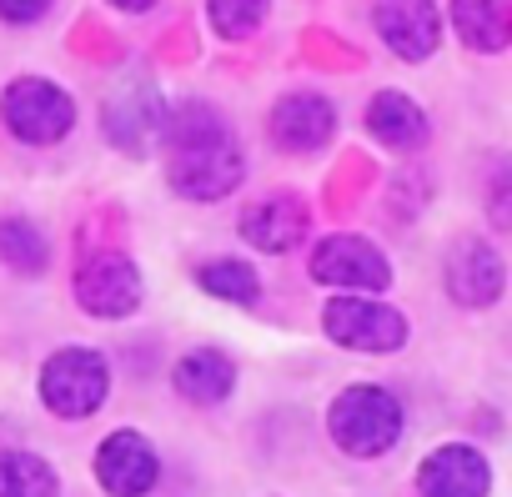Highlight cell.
Returning <instances> with one entry per match:
<instances>
[{"label":"cell","instance_id":"cell-1","mask_svg":"<svg viewBox=\"0 0 512 497\" xmlns=\"http://www.w3.org/2000/svg\"><path fill=\"white\" fill-rule=\"evenodd\" d=\"M161 146H166V176L186 201H221L246 176L241 146L211 101H181L161 126Z\"/></svg>","mask_w":512,"mask_h":497},{"label":"cell","instance_id":"cell-3","mask_svg":"<svg viewBox=\"0 0 512 497\" xmlns=\"http://www.w3.org/2000/svg\"><path fill=\"white\" fill-rule=\"evenodd\" d=\"M111 392V367L96 347H61L46 367H41V402L66 417V422H86L101 412Z\"/></svg>","mask_w":512,"mask_h":497},{"label":"cell","instance_id":"cell-11","mask_svg":"<svg viewBox=\"0 0 512 497\" xmlns=\"http://www.w3.org/2000/svg\"><path fill=\"white\" fill-rule=\"evenodd\" d=\"M442 272H447V297L457 307H492L507 287V267L487 241H457Z\"/></svg>","mask_w":512,"mask_h":497},{"label":"cell","instance_id":"cell-9","mask_svg":"<svg viewBox=\"0 0 512 497\" xmlns=\"http://www.w3.org/2000/svg\"><path fill=\"white\" fill-rule=\"evenodd\" d=\"M372 26L402 61H427L442 41V16L432 0H377Z\"/></svg>","mask_w":512,"mask_h":497},{"label":"cell","instance_id":"cell-2","mask_svg":"<svg viewBox=\"0 0 512 497\" xmlns=\"http://www.w3.org/2000/svg\"><path fill=\"white\" fill-rule=\"evenodd\" d=\"M327 432L347 457H382L402 437V402L377 382H357V387L337 392V402L327 412Z\"/></svg>","mask_w":512,"mask_h":497},{"label":"cell","instance_id":"cell-20","mask_svg":"<svg viewBox=\"0 0 512 497\" xmlns=\"http://www.w3.org/2000/svg\"><path fill=\"white\" fill-rule=\"evenodd\" d=\"M0 262L16 267L21 277L46 272V262H51V252H46V231L31 226V221H0Z\"/></svg>","mask_w":512,"mask_h":497},{"label":"cell","instance_id":"cell-15","mask_svg":"<svg viewBox=\"0 0 512 497\" xmlns=\"http://www.w3.org/2000/svg\"><path fill=\"white\" fill-rule=\"evenodd\" d=\"M171 382H176V392H181L186 402H196V407H221V402L231 397V387H236V362H231L226 352H216V347H196V352H186V357L171 367Z\"/></svg>","mask_w":512,"mask_h":497},{"label":"cell","instance_id":"cell-6","mask_svg":"<svg viewBox=\"0 0 512 497\" xmlns=\"http://www.w3.org/2000/svg\"><path fill=\"white\" fill-rule=\"evenodd\" d=\"M307 272H312V282L342 287V292H357V297H372V292L392 287V262L377 252L367 236H327V241H317Z\"/></svg>","mask_w":512,"mask_h":497},{"label":"cell","instance_id":"cell-4","mask_svg":"<svg viewBox=\"0 0 512 497\" xmlns=\"http://www.w3.org/2000/svg\"><path fill=\"white\" fill-rule=\"evenodd\" d=\"M0 121L26 146H56L76 126V101L46 76H21L0 96Z\"/></svg>","mask_w":512,"mask_h":497},{"label":"cell","instance_id":"cell-16","mask_svg":"<svg viewBox=\"0 0 512 497\" xmlns=\"http://www.w3.org/2000/svg\"><path fill=\"white\" fill-rule=\"evenodd\" d=\"M367 131L382 141V146H392V151H417V146H427V111L412 101V96H402V91H382V96H372V106H367Z\"/></svg>","mask_w":512,"mask_h":497},{"label":"cell","instance_id":"cell-18","mask_svg":"<svg viewBox=\"0 0 512 497\" xmlns=\"http://www.w3.org/2000/svg\"><path fill=\"white\" fill-rule=\"evenodd\" d=\"M0 497H61L56 467L36 452H0Z\"/></svg>","mask_w":512,"mask_h":497},{"label":"cell","instance_id":"cell-14","mask_svg":"<svg viewBox=\"0 0 512 497\" xmlns=\"http://www.w3.org/2000/svg\"><path fill=\"white\" fill-rule=\"evenodd\" d=\"M161 126H166V106H161V96L146 91V86H136V91L106 101V136H111L121 151H131V156L151 151V146L161 141Z\"/></svg>","mask_w":512,"mask_h":497},{"label":"cell","instance_id":"cell-22","mask_svg":"<svg viewBox=\"0 0 512 497\" xmlns=\"http://www.w3.org/2000/svg\"><path fill=\"white\" fill-rule=\"evenodd\" d=\"M487 216H492L502 231H512V161L487 181Z\"/></svg>","mask_w":512,"mask_h":497},{"label":"cell","instance_id":"cell-23","mask_svg":"<svg viewBox=\"0 0 512 497\" xmlns=\"http://www.w3.org/2000/svg\"><path fill=\"white\" fill-rule=\"evenodd\" d=\"M51 11V0H0V21L6 26H36Z\"/></svg>","mask_w":512,"mask_h":497},{"label":"cell","instance_id":"cell-21","mask_svg":"<svg viewBox=\"0 0 512 497\" xmlns=\"http://www.w3.org/2000/svg\"><path fill=\"white\" fill-rule=\"evenodd\" d=\"M206 11H211V26L221 41H246L267 21V0H211Z\"/></svg>","mask_w":512,"mask_h":497},{"label":"cell","instance_id":"cell-7","mask_svg":"<svg viewBox=\"0 0 512 497\" xmlns=\"http://www.w3.org/2000/svg\"><path fill=\"white\" fill-rule=\"evenodd\" d=\"M96 482L111 492V497H146L161 477V462H156V447L136 432V427H116L101 447H96Z\"/></svg>","mask_w":512,"mask_h":497},{"label":"cell","instance_id":"cell-13","mask_svg":"<svg viewBox=\"0 0 512 497\" xmlns=\"http://www.w3.org/2000/svg\"><path fill=\"white\" fill-rule=\"evenodd\" d=\"M307 226H312V216H307L302 196H292V191L256 201V206L241 216V236L256 246V252H272V257L302 246V241H307Z\"/></svg>","mask_w":512,"mask_h":497},{"label":"cell","instance_id":"cell-24","mask_svg":"<svg viewBox=\"0 0 512 497\" xmlns=\"http://www.w3.org/2000/svg\"><path fill=\"white\" fill-rule=\"evenodd\" d=\"M111 6H121V11H151L156 0H111Z\"/></svg>","mask_w":512,"mask_h":497},{"label":"cell","instance_id":"cell-19","mask_svg":"<svg viewBox=\"0 0 512 497\" xmlns=\"http://www.w3.org/2000/svg\"><path fill=\"white\" fill-rule=\"evenodd\" d=\"M196 287L216 302H231V307H256V297H262V277H256L246 262L236 257H221V262H206L196 272Z\"/></svg>","mask_w":512,"mask_h":497},{"label":"cell","instance_id":"cell-12","mask_svg":"<svg viewBox=\"0 0 512 497\" xmlns=\"http://www.w3.org/2000/svg\"><path fill=\"white\" fill-rule=\"evenodd\" d=\"M337 131V106L317 91H292L272 106V141L282 151H322Z\"/></svg>","mask_w":512,"mask_h":497},{"label":"cell","instance_id":"cell-8","mask_svg":"<svg viewBox=\"0 0 512 497\" xmlns=\"http://www.w3.org/2000/svg\"><path fill=\"white\" fill-rule=\"evenodd\" d=\"M76 302H81L91 317H106V322L131 317V312L141 307V272H136L126 257H116V252L91 257V262L76 272Z\"/></svg>","mask_w":512,"mask_h":497},{"label":"cell","instance_id":"cell-5","mask_svg":"<svg viewBox=\"0 0 512 497\" xmlns=\"http://www.w3.org/2000/svg\"><path fill=\"white\" fill-rule=\"evenodd\" d=\"M322 327L337 347H352V352H397L407 342V317L397 307H382L357 292L332 297L322 307Z\"/></svg>","mask_w":512,"mask_h":497},{"label":"cell","instance_id":"cell-10","mask_svg":"<svg viewBox=\"0 0 512 497\" xmlns=\"http://www.w3.org/2000/svg\"><path fill=\"white\" fill-rule=\"evenodd\" d=\"M417 487H422V497H487L492 467H487V457L477 447L447 442V447H437V452L422 457Z\"/></svg>","mask_w":512,"mask_h":497},{"label":"cell","instance_id":"cell-17","mask_svg":"<svg viewBox=\"0 0 512 497\" xmlns=\"http://www.w3.org/2000/svg\"><path fill=\"white\" fill-rule=\"evenodd\" d=\"M452 26L462 46L497 56L512 46V0H452Z\"/></svg>","mask_w":512,"mask_h":497}]
</instances>
